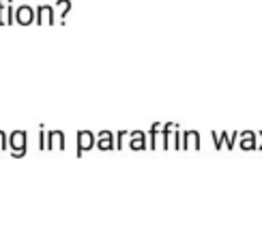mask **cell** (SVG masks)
<instances>
[{"label":"cell","mask_w":262,"mask_h":244,"mask_svg":"<svg viewBox=\"0 0 262 244\" xmlns=\"http://www.w3.org/2000/svg\"><path fill=\"white\" fill-rule=\"evenodd\" d=\"M26 131H13L9 135V146L13 150V157L15 159H21L26 154Z\"/></svg>","instance_id":"6da1fadb"},{"label":"cell","mask_w":262,"mask_h":244,"mask_svg":"<svg viewBox=\"0 0 262 244\" xmlns=\"http://www.w3.org/2000/svg\"><path fill=\"white\" fill-rule=\"evenodd\" d=\"M35 21L39 26H54L58 21V17H56V9H52L50 5H41V7H37V17H35Z\"/></svg>","instance_id":"7a4b0ae2"},{"label":"cell","mask_w":262,"mask_h":244,"mask_svg":"<svg viewBox=\"0 0 262 244\" xmlns=\"http://www.w3.org/2000/svg\"><path fill=\"white\" fill-rule=\"evenodd\" d=\"M35 17H37V11L28 5H21L15 11V24H19V26H30L32 21H35Z\"/></svg>","instance_id":"3957f363"},{"label":"cell","mask_w":262,"mask_h":244,"mask_svg":"<svg viewBox=\"0 0 262 244\" xmlns=\"http://www.w3.org/2000/svg\"><path fill=\"white\" fill-rule=\"evenodd\" d=\"M95 146H97V137L91 131H78V157H82L86 150H91Z\"/></svg>","instance_id":"277c9868"},{"label":"cell","mask_w":262,"mask_h":244,"mask_svg":"<svg viewBox=\"0 0 262 244\" xmlns=\"http://www.w3.org/2000/svg\"><path fill=\"white\" fill-rule=\"evenodd\" d=\"M238 146L241 150H258V133L254 131H243L238 133Z\"/></svg>","instance_id":"5b68a950"},{"label":"cell","mask_w":262,"mask_h":244,"mask_svg":"<svg viewBox=\"0 0 262 244\" xmlns=\"http://www.w3.org/2000/svg\"><path fill=\"white\" fill-rule=\"evenodd\" d=\"M11 24H15V9H13V3H9L3 5L0 3V26H11Z\"/></svg>","instance_id":"8992f818"},{"label":"cell","mask_w":262,"mask_h":244,"mask_svg":"<svg viewBox=\"0 0 262 244\" xmlns=\"http://www.w3.org/2000/svg\"><path fill=\"white\" fill-rule=\"evenodd\" d=\"M129 148L131 150H144V148H148L146 133L144 131H131L129 133Z\"/></svg>","instance_id":"52a82bcc"},{"label":"cell","mask_w":262,"mask_h":244,"mask_svg":"<svg viewBox=\"0 0 262 244\" xmlns=\"http://www.w3.org/2000/svg\"><path fill=\"white\" fill-rule=\"evenodd\" d=\"M183 148L185 150H200V133L198 131H185L183 133Z\"/></svg>","instance_id":"ba28073f"},{"label":"cell","mask_w":262,"mask_h":244,"mask_svg":"<svg viewBox=\"0 0 262 244\" xmlns=\"http://www.w3.org/2000/svg\"><path fill=\"white\" fill-rule=\"evenodd\" d=\"M48 150H64L62 131H48Z\"/></svg>","instance_id":"9c48e42d"},{"label":"cell","mask_w":262,"mask_h":244,"mask_svg":"<svg viewBox=\"0 0 262 244\" xmlns=\"http://www.w3.org/2000/svg\"><path fill=\"white\" fill-rule=\"evenodd\" d=\"M97 148L99 150H112L114 148V135L110 131H101L97 135Z\"/></svg>","instance_id":"30bf717a"},{"label":"cell","mask_w":262,"mask_h":244,"mask_svg":"<svg viewBox=\"0 0 262 244\" xmlns=\"http://www.w3.org/2000/svg\"><path fill=\"white\" fill-rule=\"evenodd\" d=\"M71 11V0H56V17L58 21H64V17Z\"/></svg>","instance_id":"8fae6325"},{"label":"cell","mask_w":262,"mask_h":244,"mask_svg":"<svg viewBox=\"0 0 262 244\" xmlns=\"http://www.w3.org/2000/svg\"><path fill=\"white\" fill-rule=\"evenodd\" d=\"M220 137H222V146H226L228 150H234V146H236V141H238V133L234 131V133H220Z\"/></svg>","instance_id":"7c38bea8"},{"label":"cell","mask_w":262,"mask_h":244,"mask_svg":"<svg viewBox=\"0 0 262 244\" xmlns=\"http://www.w3.org/2000/svg\"><path fill=\"white\" fill-rule=\"evenodd\" d=\"M125 137H129V133H127V131H121V133H118L116 139H114V148L121 150V148L125 146Z\"/></svg>","instance_id":"4fadbf2b"},{"label":"cell","mask_w":262,"mask_h":244,"mask_svg":"<svg viewBox=\"0 0 262 244\" xmlns=\"http://www.w3.org/2000/svg\"><path fill=\"white\" fill-rule=\"evenodd\" d=\"M7 146H9V137L5 135V133H3V131H0V150H5Z\"/></svg>","instance_id":"5bb4252c"},{"label":"cell","mask_w":262,"mask_h":244,"mask_svg":"<svg viewBox=\"0 0 262 244\" xmlns=\"http://www.w3.org/2000/svg\"><path fill=\"white\" fill-rule=\"evenodd\" d=\"M258 150H262V131H258Z\"/></svg>","instance_id":"9a60e30c"}]
</instances>
